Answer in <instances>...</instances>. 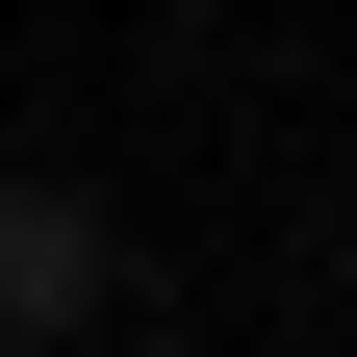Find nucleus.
Instances as JSON below:
<instances>
[{"instance_id":"nucleus-1","label":"nucleus","mask_w":357,"mask_h":357,"mask_svg":"<svg viewBox=\"0 0 357 357\" xmlns=\"http://www.w3.org/2000/svg\"><path fill=\"white\" fill-rule=\"evenodd\" d=\"M102 204H52V178H0V357H52V332H102Z\"/></svg>"}]
</instances>
